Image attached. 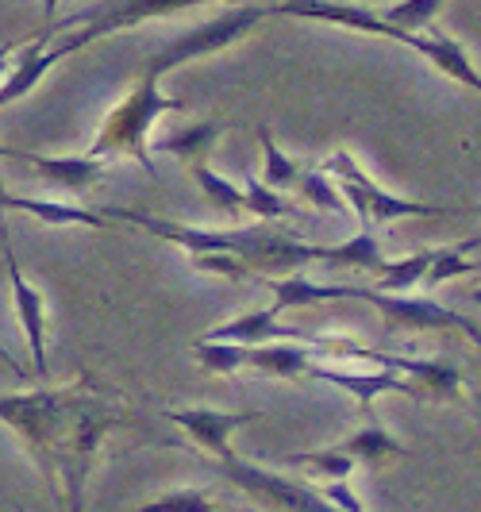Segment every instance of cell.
I'll use <instances>...</instances> for the list:
<instances>
[{"instance_id":"6da1fadb","label":"cell","mask_w":481,"mask_h":512,"mask_svg":"<svg viewBox=\"0 0 481 512\" xmlns=\"http://www.w3.org/2000/svg\"><path fill=\"white\" fill-rule=\"evenodd\" d=\"M0 424L24 439L27 455L47 478L54 501L81 509L85 482L97 459L101 439L131 424V412L97 382L66 385V389H31V393H0Z\"/></svg>"},{"instance_id":"7a4b0ae2","label":"cell","mask_w":481,"mask_h":512,"mask_svg":"<svg viewBox=\"0 0 481 512\" xmlns=\"http://www.w3.org/2000/svg\"><path fill=\"white\" fill-rule=\"evenodd\" d=\"M158 81H162V77L139 74L135 89L104 116V124H101V131H97L89 154H97V158H135L147 174H154V158H151L154 120H158L162 112H181V108H185L181 97H166Z\"/></svg>"},{"instance_id":"3957f363","label":"cell","mask_w":481,"mask_h":512,"mask_svg":"<svg viewBox=\"0 0 481 512\" xmlns=\"http://www.w3.org/2000/svg\"><path fill=\"white\" fill-rule=\"evenodd\" d=\"M258 20H266V4H243V8L220 12V16L204 20V24L181 31L178 39H170L166 47H158L143 62V74L162 77L170 74V70H178V66H185V62H197V58H208V54L228 51L231 43H239L247 31L258 27Z\"/></svg>"},{"instance_id":"277c9868","label":"cell","mask_w":481,"mask_h":512,"mask_svg":"<svg viewBox=\"0 0 481 512\" xmlns=\"http://www.w3.org/2000/svg\"><path fill=\"white\" fill-rule=\"evenodd\" d=\"M324 170L339 181V193H343L347 208L362 220V228H370L374 220H378V224H393V220H408V216H424V220L455 216L451 208H443V205H424V201H405V197L385 193L378 181L370 178L347 151L331 154L328 162H324Z\"/></svg>"},{"instance_id":"5b68a950","label":"cell","mask_w":481,"mask_h":512,"mask_svg":"<svg viewBox=\"0 0 481 512\" xmlns=\"http://www.w3.org/2000/svg\"><path fill=\"white\" fill-rule=\"evenodd\" d=\"M197 4H208V0H116V4H108V8L93 12V16L66 20V27L77 24V31L58 35L54 43H47V35H43L47 58H51V66H58L62 58L85 51L89 43H97L104 35H116V31H127V27L135 24H147V20H162V16H178V12L197 8Z\"/></svg>"},{"instance_id":"8992f818","label":"cell","mask_w":481,"mask_h":512,"mask_svg":"<svg viewBox=\"0 0 481 512\" xmlns=\"http://www.w3.org/2000/svg\"><path fill=\"white\" fill-rule=\"evenodd\" d=\"M343 297L366 301L381 308V316L389 320V328H412V332H431V328H458L462 335L478 332V324L470 316H462L455 308L439 305L435 297H401V293H385L374 285H343Z\"/></svg>"},{"instance_id":"52a82bcc","label":"cell","mask_w":481,"mask_h":512,"mask_svg":"<svg viewBox=\"0 0 481 512\" xmlns=\"http://www.w3.org/2000/svg\"><path fill=\"white\" fill-rule=\"evenodd\" d=\"M220 462V474L228 478L235 489H243L251 501L266 505V509H324V497L320 489H308L304 482H293L285 474L274 470H262L254 462H243L235 451H228Z\"/></svg>"},{"instance_id":"ba28073f","label":"cell","mask_w":481,"mask_h":512,"mask_svg":"<svg viewBox=\"0 0 481 512\" xmlns=\"http://www.w3.org/2000/svg\"><path fill=\"white\" fill-rule=\"evenodd\" d=\"M266 16H297V20H312V24L381 35V39H393V43H405L408 39V31H397L393 24H385L381 12L358 8V4H343V0H281V4H266Z\"/></svg>"},{"instance_id":"9c48e42d","label":"cell","mask_w":481,"mask_h":512,"mask_svg":"<svg viewBox=\"0 0 481 512\" xmlns=\"http://www.w3.org/2000/svg\"><path fill=\"white\" fill-rule=\"evenodd\" d=\"M4 247V266H8V282H12V301H16V316H20V328L27 335V351H31V366H35V378H47V301L35 285L24 278L20 270V258L8 247V239H0Z\"/></svg>"},{"instance_id":"30bf717a","label":"cell","mask_w":481,"mask_h":512,"mask_svg":"<svg viewBox=\"0 0 481 512\" xmlns=\"http://www.w3.org/2000/svg\"><path fill=\"white\" fill-rule=\"evenodd\" d=\"M304 378L339 385L343 393H351L358 405H362V412H370V405L378 401L381 393H412V397H424L420 385L412 382V378L397 374V370H385V366H378L374 374H358V370H339V366H324V362L312 359V366H308Z\"/></svg>"},{"instance_id":"8fae6325","label":"cell","mask_w":481,"mask_h":512,"mask_svg":"<svg viewBox=\"0 0 481 512\" xmlns=\"http://www.w3.org/2000/svg\"><path fill=\"white\" fill-rule=\"evenodd\" d=\"M166 420H174L178 428H185L197 447H204L212 459H224L231 451V432L247 428L251 420H262L258 412H220V409H174L166 412Z\"/></svg>"},{"instance_id":"7c38bea8","label":"cell","mask_w":481,"mask_h":512,"mask_svg":"<svg viewBox=\"0 0 481 512\" xmlns=\"http://www.w3.org/2000/svg\"><path fill=\"white\" fill-rule=\"evenodd\" d=\"M358 359H370L374 366L412 378L424 397H462V374H458V366L443 359H405V355H385V351H370V347H362Z\"/></svg>"},{"instance_id":"4fadbf2b","label":"cell","mask_w":481,"mask_h":512,"mask_svg":"<svg viewBox=\"0 0 481 512\" xmlns=\"http://www.w3.org/2000/svg\"><path fill=\"white\" fill-rule=\"evenodd\" d=\"M20 162H27L31 170H39V178L62 189V193H85L104 178L108 158L97 154H66V158H51V154H31L20 151Z\"/></svg>"},{"instance_id":"5bb4252c","label":"cell","mask_w":481,"mask_h":512,"mask_svg":"<svg viewBox=\"0 0 481 512\" xmlns=\"http://www.w3.org/2000/svg\"><path fill=\"white\" fill-rule=\"evenodd\" d=\"M405 47L408 51H416L420 58H428L439 74H447L451 81H458V85H466V89L481 93V70L474 66L470 51H466L458 39H451V35H424V31H408Z\"/></svg>"},{"instance_id":"9a60e30c","label":"cell","mask_w":481,"mask_h":512,"mask_svg":"<svg viewBox=\"0 0 481 512\" xmlns=\"http://www.w3.org/2000/svg\"><path fill=\"white\" fill-rule=\"evenodd\" d=\"M316 359L312 339H270V343H254L247 347V366L270 378H304L308 366Z\"/></svg>"},{"instance_id":"2e32d148","label":"cell","mask_w":481,"mask_h":512,"mask_svg":"<svg viewBox=\"0 0 481 512\" xmlns=\"http://www.w3.org/2000/svg\"><path fill=\"white\" fill-rule=\"evenodd\" d=\"M278 308H254L247 316H235L228 324H220V328H212V332H204V339H231V343H243V347H254V343H270V339H304L308 343V335L297 332V328H281L278 324Z\"/></svg>"},{"instance_id":"e0dca14e","label":"cell","mask_w":481,"mask_h":512,"mask_svg":"<svg viewBox=\"0 0 481 512\" xmlns=\"http://www.w3.org/2000/svg\"><path fill=\"white\" fill-rule=\"evenodd\" d=\"M316 262H328V266H343V270H366V274H381L385 255H381L374 231L362 228L358 235L343 239V243H316Z\"/></svg>"},{"instance_id":"ac0fdd59","label":"cell","mask_w":481,"mask_h":512,"mask_svg":"<svg viewBox=\"0 0 481 512\" xmlns=\"http://www.w3.org/2000/svg\"><path fill=\"white\" fill-rule=\"evenodd\" d=\"M224 131H228L224 120H197V124H189V128H178V131H170V135H162V139L154 143V151L174 154V158L193 166V162H204V158L212 154L216 139H220Z\"/></svg>"},{"instance_id":"d6986e66","label":"cell","mask_w":481,"mask_h":512,"mask_svg":"<svg viewBox=\"0 0 481 512\" xmlns=\"http://www.w3.org/2000/svg\"><path fill=\"white\" fill-rule=\"evenodd\" d=\"M266 285H270V293H274V308H278V312H285V308L320 305V301H339V297H343V285L312 282L301 270L278 274V278H270Z\"/></svg>"},{"instance_id":"ffe728a7","label":"cell","mask_w":481,"mask_h":512,"mask_svg":"<svg viewBox=\"0 0 481 512\" xmlns=\"http://www.w3.org/2000/svg\"><path fill=\"white\" fill-rule=\"evenodd\" d=\"M335 447L343 455H351L355 462H381V459H401L405 455V447L389 436L381 424H366V428H358L355 436H347L343 443H335Z\"/></svg>"},{"instance_id":"44dd1931","label":"cell","mask_w":481,"mask_h":512,"mask_svg":"<svg viewBox=\"0 0 481 512\" xmlns=\"http://www.w3.org/2000/svg\"><path fill=\"white\" fill-rule=\"evenodd\" d=\"M258 143H262V181H266L270 189H293L301 166L278 147L270 124H258Z\"/></svg>"},{"instance_id":"7402d4cb","label":"cell","mask_w":481,"mask_h":512,"mask_svg":"<svg viewBox=\"0 0 481 512\" xmlns=\"http://www.w3.org/2000/svg\"><path fill=\"white\" fill-rule=\"evenodd\" d=\"M193 181H197V189H201L204 201L212 208H220V212H228V216H239V212H243V185H235V181H228L224 174H216L208 162H193Z\"/></svg>"},{"instance_id":"603a6c76","label":"cell","mask_w":481,"mask_h":512,"mask_svg":"<svg viewBox=\"0 0 481 512\" xmlns=\"http://www.w3.org/2000/svg\"><path fill=\"white\" fill-rule=\"evenodd\" d=\"M431 255H435V251H416V255H405V258H397V262L385 258L374 289H385V293H412L416 285L424 282Z\"/></svg>"},{"instance_id":"cb8c5ba5","label":"cell","mask_w":481,"mask_h":512,"mask_svg":"<svg viewBox=\"0 0 481 512\" xmlns=\"http://www.w3.org/2000/svg\"><path fill=\"white\" fill-rule=\"evenodd\" d=\"M293 189H301V197L308 201V205L328 208V212H339V216H351V208H347L343 193H339V181L331 178L324 166H320V170H304V174H297V185H293Z\"/></svg>"},{"instance_id":"d4e9b609","label":"cell","mask_w":481,"mask_h":512,"mask_svg":"<svg viewBox=\"0 0 481 512\" xmlns=\"http://www.w3.org/2000/svg\"><path fill=\"white\" fill-rule=\"evenodd\" d=\"M193 355L201 362L208 374H235L247 366V347L243 343H231V339H197L193 343Z\"/></svg>"},{"instance_id":"484cf974","label":"cell","mask_w":481,"mask_h":512,"mask_svg":"<svg viewBox=\"0 0 481 512\" xmlns=\"http://www.w3.org/2000/svg\"><path fill=\"white\" fill-rule=\"evenodd\" d=\"M243 208L254 212L258 220H281V216H293V205H285L281 189H270L262 178L247 174L243 181Z\"/></svg>"},{"instance_id":"4316f807","label":"cell","mask_w":481,"mask_h":512,"mask_svg":"<svg viewBox=\"0 0 481 512\" xmlns=\"http://www.w3.org/2000/svg\"><path fill=\"white\" fill-rule=\"evenodd\" d=\"M293 466H308V470H316V474H324V478H351L355 474L358 462L351 455H343L339 447H324V451H301V455H289Z\"/></svg>"},{"instance_id":"83f0119b","label":"cell","mask_w":481,"mask_h":512,"mask_svg":"<svg viewBox=\"0 0 481 512\" xmlns=\"http://www.w3.org/2000/svg\"><path fill=\"white\" fill-rule=\"evenodd\" d=\"M474 270V262L466 258V251L462 247H443V251H435L428 262V274H424V282L428 289H435V285L451 282V278H462V274H470Z\"/></svg>"},{"instance_id":"f1b7e54d","label":"cell","mask_w":481,"mask_h":512,"mask_svg":"<svg viewBox=\"0 0 481 512\" xmlns=\"http://www.w3.org/2000/svg\"><path fill=\"white\" fill-rule=\"evenodd\" d=\"M193 258V270L197 274H224V278H235L243 282L251 274V266L239 255H228V251H204V255H189Z\"/></svg>"},{"instance_id":"f546056e","label":"cell","mask_w":481,"mask_h":512,"mask_svg":"<svg viewBox=\"0 0 481 512\" xmlns=\"http://www.w3.org/2000/svg\"><path fill=\"white\" fill-rule=\"evenodd\" d=\"M147 505H181V509H208L212 505V493L204 489H170V493H158Z\"/></svg>"},{"instance_id":"4dcf8cb0","label":"cell","mask_w":481,"mask_h":512,"mask_svg":"<svg viewBox=\"0 0 481 512\" xmlns=\"http://www.w3.org/2000/svg\"><path fill=\"white\" fill-rule=\"evenodd\" d=\"M320 497H324V505H339V509H351V512H362V501H358L351 486H347V478H331L328 486L320 489Z\"/></svg>"},{"instance_id":"1f68e13d","label":"cell","mask_w":481,"mask_h":512,"mask_svg":"<svg viewBox=\"0 0 481 512\" xmlns=\"http://www.w3.org/2000/svg\"><path fill=\"white\" fill-rule=\"evenodd\" d=\"M0 362H4V366H8V370H12L16 378H20V382H27V378H31V374H27L24 366H20V359H12V351L4 347V339H0Z\"/></svg>"},{"instance_id":"d6a6232c","label":"cell","mask_w":481,"mask_h":512,"mask_svg":"<svg viewBox=\"0 0 481 512\" xmlns=\"http://www.w3.org/2000/svg\"><path fill=\"white\" fill-rule=\"evenodd\" d=\"M12 66H16V51H12V47H4V51H0V81L12 74Z\"/></svg>"},{"instance_id":"836d02e7","label":"cell","mask_w":481,"mask_h":512,"mask_svg":"<svg viewBox=\"0 0 481 512\" xmlns=\"http://www.w3.org/2000/svg\"><path fill=\"white\" fill-rule=\"evenodd\" d=\"M58 4H62V0H43V16H47V20H54V12H58Z\"/></svg>"},{"instance_id":"e575fe53","label":"cell","mask_w":481,"mask_h":512,"mask_svg":"<svg viewBox=\"0 0 481 512\" xmlns=\"http://www.w3.org/2000/svg\"><path fill=\"white\" fill-rule=\"evenodd\" d=\"M0 158H16V162H20V151H16V147H4V143H0Z\"/></svg>"},{"instance_id":"d590c367","label":"cell","mask_w":481,"mask_h":512,"mask_svg":"<svg viewBox=\"0 0 481 512\" xmlns=\"http://www.w3.org/2000/svg\"><path fill=\"white\" fill-rule=\"evenodd\" d=\"M470 297H474V305H481V285L474 289V293H470Z\"/></svg>"}]
</instances>
